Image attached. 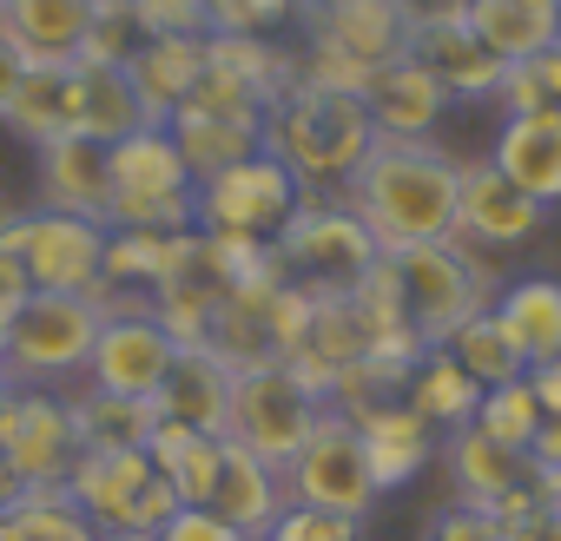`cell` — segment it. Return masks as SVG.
Wrapping results in <instances>:
<instances>
[{"mask_svg": "<svg viewBox=\"0 0 561 541\" xmlns=\"http://www.w3.org/2000/svg\"><path fill=\"white\" fill-rule=\"evenodd\" d=\"M456 179H462V165L443 146L377 133V146L364 152V165L351 172V185L337 198L364 218L377 251H410V244L456 238Z\"/></svg>", "mask_w": 561, "mask_h": 541, "instance_id": "6da1fadb", "label": "cell"}, {"mask_svg": "<svg viewBox=\"0 0 561 541\" xmlns=\"http://www.w3.org/2000/svg\"><path fill=\"white\" fill-rule=\"evenodd\" d=\"M370 146H377V119H370L364 93H344V87L298 80L285 100L264 113V152L291 165V179L305 185V198L344 192Z\"/></svg>", "mask_w": 561, "mask_h": 541, "instance_id": "7a4b0ae2", "label": "cell"}, {"mask_svg": "<svg viewBox=\"0 0 561 541\" xmlns=\"http://www.w3.org/2000/svg\"><path fill=\"white\" fill-rule=\"evenodd\" d=\"M311 47L298 54V80L364 93V80L410 54L416 14L410 0H311Z\"/></svg>", "mask_w": 561, "mask_h": 541, "instance_id": "3957f363", "label": "cell"}, {"mask_svg": "<svg viewBox=\"0 0 561 541\" xmlns=\"http://www.w3.org/2000/svg\"><path fill=\"white\" fill-rule=\"evenodd\" d=\"M100 324L106 311L93 291H27L8 331V350H0V377L21 390H60L67 377L93 364Z\"/></svg>", "mask_w": 561, "mask_h": 541, "instance_id": "277c9868", "label": "cell"}, {"mask_svg": "<svg viewBox=\"0 0 561 541\" xmlns=\"http://www.w3.org/2000/svg\"><path fill=\"white\" fill-rule=\"evenodd\" d=\"M383 257H390L403 318L423 344H443L456 324H469L476 311L495 304V270L482 257H469L462 238H436V244H410V251H383Z\"/></svg>", "mask_w": 561, "mask_h": 541, "instance_id": "5b68a950", "label": "cell"}, {"mask_svg": "<svg viewBox=\"0 0 561 541\" xmlns=\"http://www.w3.org/2000/svg\"><path fill=\"white\" fill-rule=\"evenodd\" d=\"M271 244H277L285 278H291L298 291H311V298H351L370 270H377V257H383L377 238L364 231V218H357L344 198H337V205L305 198Z\"/></svg>", "mask_w": 561, "mask_h": 541, "instance_id": "8992f818", "label": "cell"}, {"mask_svg": "<svg viewBox=\"0 0 561 541\" xmlns=\"http://www.w3.org/2000/svg\"><path fill=\"white\" fill-rule=\"evenodd\" d=\"M324 410H331V403L291 370V357L251 364V370H238V383H231V442H244V449L264 456L271 469H285V462L311 442V429H318Z\"/></svg>", "mask_w": 561, "mask_h": 541, "instance_id": "52a82bcc", "label": "cell"}, {"mask_svg": "<svg viewBox=\"0 0 561 541\" xmlns=\"http://www.w3.org/2000/svg\"><path fill=\"white\" fill-rule=\"evenodd\" d=\"M8 244L34 291H100L106 285V225L80 211H21L0 218Z\"/></svg>", "mask_w": 561, "mask_h": 541, "instance_id": "ba28073f", "label": "cell"}, {"mask_svg": "<svg viewBox=\"0 0 561 541\" xmlns=\"http://www.w3.org/2000/svg\"><path fill=\"white\" fill-rule=\"evenodd\" d=\"M93 298H100L106 324H100V344H93L87 383H100V390H113V396H159L165 370L179 364V344L159 331L152 298H139V291H113V285H100Z\"/></svg>", "mask_w": 561, "mask_h": 541, "instance_id": "9c48e42d", "label": "cell"}, {"mask_svg": "<svg viewBox=\"0 0 561 541\" xmlns=\"http://www.w3.org/2000/svg\"><path fill=\"white\" fill-rule=\"evenodd\" d=\"M305 205V185L291 179L285 159L251 152L198 179V231H231V238H277L285 218Z\"/></svg>", "mask_w": 561, "mask_h": 541, "instance_id": "30bf717a", "label": "cell"}, {"mask_svg": "<svg viewBox=\"0 0 561 541\" xmlns=\"http://www.w3.org/2000/svg\"><path fill=\"white\" fill-rule=\"evenodd\" d=\"M285 488L291 502L305 508H331V515H370L377 502V482H370V456H364V436L344 410H324L311 442L285 462Z\"/></svg>", "mask_w": 561, "mask_h": 541, "instance_id": "8fae6325", "label": "cell"}, {"mask_svg": "<svg viewBox=\"0 0 561 541\" xmlns=\"http://www.w3.org/2000/svg\"><path fill=\"white\" fill-rule=\"evenodd\" d=\"M0 456L14 462V475L27 488H60L67 469H73V456H80L73 403L60 390L0 383Z\"/></svg>", "mask_w": 561, "mask_h": 541, "instance_id": "7c38bea8", "label": "cell"}, {"mask_svg": "<svg viewBox=\"0 0 561 541\" xmlns=\"http://www.w3.org/2000/svg\"><path fill=\"white\" fill-rule=\"evenodd\" d=\"M548 205H535L515 179H502L489 159L462 165L456 179V238L462 244H482V251H508V244H528L541 231Z\"/></svg>", "mask_w": 561, "mask_h": 541, "instance_id": "4fadbf2b", "label": "cell"}, {"mask_svg": "<svg viewBox=\"0 0 561 541\" xmlns=\"http://www.w3.org/2000/svg\"><path fill=\"white\" fill-rule=\"evenodd\" d=\"M410 54L443 80L449 100H495V87H502V73H508V60L489 54L482 34L469 27V8H462V14H430V21H416Z\"/></svg>", "mask_w": 561, "mask_h": 541, "instance_id": "5bb4252c", "label": "cell"}, {"mask_svg": "<svg viewBox=\"0 0 561 541\" xmlns=\"http://www.w3.org/2000/svg\"><path fill=\"white\" fill-rule=\"evenodd\" d=\"M211 515H225L238 534H251V541H264L271 528H277V515L291 508V488H285V469H271L264 456H251L244 442H231L225 436V462H218V488H211V502H205Z\"/></svg>", "mask_w": 561, "mask_h": 541, "instance_id": "9a60e30c", "label": "cell"}, {"mask_svg": "<svg viewBox=\"0 0 561 541\" xmlns=\"http://www.w3.org/2000/svg\"><path fill=\"white\" fill-rule=\"evenodd\" d=\"M489 165L502 179H515L535 205H561V106H535V113H508L495 133Z\"/></svg>", "mask_w": 561, "mask_h": 541, "instance_id": "2e32d148", "label": "cell"}, {"mask_svg": "<svg viewBox=\"0 0 561 541\" xmlns=\"http://www.w3.org/2000/svg\"><path fill=\"white\" fill-rule=\"evenodd\" d=\"M364 106H370L383 139H430V126L449 113V93L416 54H403V60H390L364 80Z\"/></svg>", "mask_w": 561, "mask_h": 541, "instance_id": "e0dca14e", "label": "cell"}, {"mask_svg": "<svg viewBox=\"0 0 561 541\" xmlns=\"http://www.w3.org/2000/svg\"><path fill=\"white\" fill-rule=\"evenodd\" d=\"M152 475H159V462H152L146 449H80L60 488L87 508V521H93L100 534H113Z\"/></svg>", "mask_w": 561, "mask_h": 541, "instance_id": "ac0fdd59", "label": "cell"}, {"mask_svg": "<svg viewBox=\"0 0 561 541\" xmlns=\"http://www.w3.org/2000/svg\"><path fill=\"white\" fill-rule=\"evenodd\" d=\"M351 423H357V436H364V456H370V482H377V495H383V488H403V482L423 475V462H430V449H436V429H430L403 396H383V403L357 410Z\"/></svg>", "mask_w": 561, "mask_h": 541, "instance_id": "d6986e66", "label": "cell"}, {"mask_svg": "<svg viewBox=\"0 0 561 541\" xmlns=\"http://www.w3.org/2000/svg\"><path fill=\"white\" fill-rule=\"evenodd\" d=\"M41 198L47 211H80V218H106L113 198V146L67 133L54 146H41Z\"/></svg>", "mask_w": 561, "mask_h": 541, "instance_id": "ffe728a7", "label": "cell"}, {"mask_svg": "<svg viewBox=\"0 0 561 541\" xmlns=\"http://www.w3.org/2000/svg\"><path fill=\"white\" fill-rule=\"evenodd\" d=\"M231 383H238V370L218 364L211 350H179V364L165 370L152 403H159V416H172L198 436H231Z\"/></svg>", "mask_w": 561, "mask_h": 541, "instance_id": "44dd1931", "label": "cell"}, {"mask_svg": "<svg viewBox=\"0 0 561 541\" xmlns=\"http://www.w3.org/2000/svg\"><path fill=\"white\" fill-rule=\"evenodd\" d=\"M152 126L133 73L119 60H73V133L100 139V146H119L126 133Z\"/></svg>", "mask_w": 561, "mask_h": 541, "instance_id": "7402d4cb", "label": "cell"}, {"mask_svg": "<svg viewBox=\"0 0 561 541\" xmlns=\"http://www.w3.org/2000/svg\"><path fill=\"white\" fill-rule=\"evenodd\" d=\"M126 73H133L139 100H146L152 126H165L192 100V87L205 80V34H159L126 60Z\"/></svg>", "mask_w": 561, "mask_h": 541, "instance_id": "603a6c76", "label": "cell"}, {"mask_svg": "<svg viewBox=\"0 0 561 541\" xmlns=\"http://www.w3.org/2000/svg\"><path fill=\"white\" fill-rule=\"evenodd\" d=\"M198 179L165 126H139L113 146V198H192Z\"/></svg>", "mask_w": 561, "mask_h": 541, "instance_id": "cb8c5ba5", "label": "cell"}, {"mask_svg": "<svg viewBox=\"0 0 561 541\" xmlns=\"http://www.w3.org/2000/svg\"><path fill=\"white\" fill-rule=\"evenodd\" d=\"M489 311H495L502 337L515 344V357H522L528 370L561 357V278H522V285H502Z\"/></svg>", "mask_w": 561, "mask_h": 541, "instance_id": "d4e9b609", "label": "cell"}, {"mask_svg": "<svg viewBox=\"0 0 561 541\" xmlns=\"http://www.w3.org/2000/svg\"><path fill=\"white\" fill-rule=\"evenodd\" d=\"M0 119H8L27 146H54L73 133V60H34L14 87V100L0 106Z\"/></svg>", "mask_w": 561, "mask_h": 541, "instance_id": "484cf974", "label": "cell"}, {"mask_svg": "<svg viewBox=\"0 0 561 541\" xmlns=\"http://www.w3.org/2000/svg\"><path fill=\"white\" fill-rule=\"evenodd\" d=\"M443 456H449V475H456V502H469V508H489V502H502L515 482H528V456H522V449H502V442L482 436L476 423L449 429Z\"/></svg>", "mask_w": 561, "mask_h": 541, "instance_id": "4316f807", "label": "cell"}, {"mask_svg": "<svg viewBox=\"0 0 561 541\" xmlns=\"http://www.w3.org/2000/svg\"><path fill=\"white\" fill-rule=\"evenodd\" d=\"M469 27L482 34L489 54H502L515 67L561 41V8L554 0H469Z\"/></svg>", "mask_w": 561, "mask_h": 541, "instance_id": "83f0119b", "label": "cell"}, {"mask_svg": "<svg viewBox=\"0 0 561 541\" xmlns=\"http://www.w3.org/2000/svg\"><path fill=\"white\" fill-rule=\"evenodd\" d=\"M403 403L430 423V429H462V423H476V403H482V383L443 350V344H430L423 357H416V370H410V383H403Z\"/></svg>", "mask_w": 561, "mask_h": 541, "instance_id": "f1b7e54d", "label": "cell"}, {"mask_svg": "<svg viewBox=\"0 0 561 541\" xmlns=\"http://www.w3.org/2000/svg\"><path fill=\"white\" fill-rule=\"evenodd\" d=\"M192 244H198V231H106V285L152 298L192 257Z\"/></svg>", "mask_w": 561, "mask_h": 541, "instance_id": "f546056e", "label": "cell"}, {"mask_svg": "<svg viewBox=\"0 0 561 541\" xmlns=\"http://www.w3.org/2000/svg\"><path fill=\"white\" fill-rule=\"evenodd\" d=\"M73 403V429H80V449H146L152 429H159V403L152 396H113L100 383H87Z\"/></svg>", "mask_w": 561, "mask_h": 541, "instance_id": "4dcf8cb0", "label": "cell"}, {"mask_svg": "<svg viewBox=\"0 0 561 541\" xmlns=\"http://www.w3.org/2000/svg\"><path fill=\"white\" fill-rule=\"evenodd\" d=\"M8 27L27 41L34 60H73L93 34V14H100V0H8Z\"/></svg>", "mask_w": 561, "mask_h": 541, "instance_id": "1f68e13d", "label": "cell"}, {"mask_svg": "<svg viewBox=\"0 0 561 541\" xmlns=\"http://www.w3.org/2000/svg\"><path fill=\"white\" fill-rule=\"evenodd\" d=\"M165 133L179 139V152H185L192 179H205V172H218V165H231V159L264 152V126L218 119V113H198V106H179V113L165 119Z\"/></svg>", "mask_w": 561, "mask_h": 541, "instance_id": "d6a6232c", "label": "cell"}, {"mask_svg": "<svg viewBox=\"0 0 561 541\" xmlns=\"http://www.w3.org/2000/svg\"><path fill=\"white\" fill-rule=\"evenodd\" d=\"M0 521H8V541H106L67 488H27Z\"/></svg>", "mask_w": 561, "mask_h": 541, "instance_id": "836d02e7", "label": "cell"}, {"mask_svg": "<svg viewBox=\"0 0 561 541\" xmlns=\"http://www.w3.org/2000/svg\"><path fill=\"white\" fill-rule=\"evenodd\" d=\"M443 350L482 383V390H495V383H508V377H522L528 364L515 357V344L502 337V324H495V311H476L469 324H456L449 337H443Z\"/></svg>", "mask_w": 561, "mask_h": 541, "instance_id": "e575fe53", "label": "cell"}, {"mask_svg": "<svg viewBox=\"0 0 561 541\" xmlns=\"http://www.w3.org/2000/svg\"><path fill=\"white\" fill-rule=\"evenodd\" d=\"M476 429L495 436L502 449H522V456H528V442H535V429H541V403H535V390H528V370L508 377V383H495V390H482Z\"/></svg>", "mask_w": 561, "mask_h": 541, "instance_id": "d590c367", "label": "cell"}, {"mask_svg": "<svg viewBox=\"0 0 561 541\" xmlns=\"http://www.w3.org/2000/svg\"><path fill=\"white\" fill-rule=\"evenodd\" d=\"M146 47V27H139V14H133V0H100V14H93V34H87V47L73 54V60H133Z\"/></svg>", "mask_w": 561, "mask_h": 541, "instance_id": "8d00e7d4", "label": "cell"}, {"mask_svg": "<svg viewBox=\"0 0 561 541\" xmlns=\"http://www.w3.org/2000/svg\"><path fill=\"white\" fill-rule=\"evenodd\" d=\"M218 462H225V436H192V442L165 462V475L179 482L185 508H205V502H211V488H218Z\"/></svg>", "mask_w": 561, "mask_h": 541, "instance_id": "74e56055", "label": "cell"}, {"mask_svg": "<svg viewBox=\"0 0 561 541\" xmlns=\"http://www.w3.org/2000/svg\"><path fill=\"white\" fill-rule=\"evenodd\" d=\"M179 508H185V495H179V482H172V475L159 469V475H152V482L139 488V502L126 508V521H119V528H113L106 541H152V534H159V528H165V521H172Z\"/></svg>", "mask_w": 561, "mask_h": 541, "instance_id": "f35d334b", "label": "cell"}, {"mask_svg": "<svg viewBox=\"0 0 561 541\" xmlns=\"http://www.w3.org/2000/svg\"><path fill=\"white\" fill-rule=\"evenodd\" d=\"M298 14V0H205L211 34H271Z\"/></svg>", "mask_w": 561, "mask_h": 541, "instance_id": "ab89813d", "label": "cell"}, {"mask_svg": "<svg viewBox=\"0 0 561 541\" xmlns=\"http://www.w3.org/2000/svg\"><path fill=\"white\" fill-rule=\"evenodd\" d=\"M357 528H364L357 515H331V508H305V502H291L264 541H357Z\"/></svg>", "mask_w": 561, "mask_h": 541, "instance_id": "60d3db41", "label": "cell"}, {"mask_svg": "<svg viewBox=\"0 0 561 541\" xmlns=\"http://www.w3.org/2000/svg\"><path fill=\"white\" fill-rule=\"evenodd\" d=\"M133 14L146 27V41H159V34H211L205 0H133Z\"/></svg>", "mask_w": 561, "mask_h": 541, "instance_id": "b9f144b4", "label": "cell"}, {"mask_svg": "<svg viewBox=\"0 0 561 541\" xmlns=\"http://www.w3.org/2000/svg\"><path fill=\"white\" fill-rule=\"evenodd\" d=\"M430 541H508V528H502L489 508H469V502H456V508H443V515H436Z\"/></svg>", "mask_w": 561, "mask_h": 541, "instance_id": "7bdbcfd3", "label": "cell"}, {"mask_svg": "<svg viewBox=\"0 0 561 541\" xmlns=\"http://www.w3.org/2000/svg\"><path fill=\"white\" fill-rule=\"evenodd\" d=\"M152 541H251V534H238L225 515H211V508H179Z\"/></svg>", "mask_w": 561, "mask_h": 541, "instance_id": "ee69618b", "label": "cell"}, {"mask_svg": "<svg viewBox=\"0 0 561 541\" xmlns=\"http://www.w3.org/2000/svg\"><path fill=\"white\" fill-rule=\"evenodd\" d=\"M34 67V54H27V41L8 27V14H0V106L14 100V87H21V73Z\"/></svg>", "mask_w": 561, "mask_h": 541, "instance_id": "f6af8a7d", "label": "cell"}, {"mask_svg": "<svg viewBox=\"0 0 561 541\" xmlns=\"http://www.w3.org/2000/svg\"><path fill=\"white\" fill-rule=\"evenodd\" d=\"M528 73H535V87H541V106H561V41L554 47H541L535 60H522Z\"/></svg>", "mask_w": 561, "mask_h": 541, "instance_id": "bcb514c9", "label": "cell"}, {"mask_svg": "<svg viewBox=\"0 0 561 541\" xmlns=\"http://www.w3.org/2000/svg\"><path fill=\"white\" fill-rule=\"evenodd\" d=\"M508 541H561V515L541 502V508H528L522 521H508Z\"/></svg>", "mask_w": 561, "mask_h": 541, "instance_id": "7dc6e473", "label": "cell"}, {"mask_svg": "<svg viewBox=\"0 0 561 541\" xmlns=\"http://www.w3.org/2000/svg\"><path fill=\"white\" fill-rule=\"evenodd\" d=\"M528 469H561V416H541V429L528 442Z\"/></svg>", "mask_w": 561, "mask_h": 541, "instance_id": "c3c4849f", "label": "cell"}, {"mask_svg": "<svg viewBox=\"0 0 561 541\" xmlns=\"http://www.w3.org/2000/svg\"><path fill=\"white\" fill-rule=\"evenodd\" d=\"M528 390H535L541 416H561V357H554V364H535V370H528Z\"/></svg>", "mask_w": 561, "mask_h": 541, "instance_id": "681fc988", "label": "cell"}, {"mask_svg": "<svg viewBox=\"0 0 561 541\" xmlns=\"http://www.w3.org/2000/svg\"><path fill=\"white\" fill-rule=\"evenodd\" d=\"M27 270H21V257L8 251V244H0V298H14V304H27Z\"/></svg>", "mask_w": 561, "mask_h": 541, "instance_id": "f907efd6", "label": "cell"}, {"mask_svg": "<svg viewBox=\"0 0 561 541\" xmlns=\"http://www.w3.org/2000/svg\"><path fill=\"white\" fill-rule=\"evenodd\" d=\"M21 495H27V482L14 475V462H8V456H0V515H8V508H14Z\"/></svg>", "mask_w": 561, "mask_h": 541, "instance_id": "816d5d0a", "label": "cell"}, {"mask_svg": "<svg viewBox=\"0 0 561 541\" xmlns=\"http://www.w3.org/2000/svg\"><path fill=\"white\" fill-rule=\"evenodd\" d=\"M14 311H21L14 298H0V350H8V331H14Z\"/></svg>", "mask_w": 561, "mask_h": 541, "instance_id": "f5cc1de1", "label": "cell"}, {"mask_svg": "<svg viewBox=\"0 0 561 541\" xmlns=\"http://www.w3.org/2000/svg\"><path fill=\"white\" fill-rule=\"evenodd\" d=\"M0 541H8V521H0Z\"/></svg>", "mask_w": 561, "mask_h": 541, "instance_id": "db71d44e", "label": "cell"}, {"mask_svg": "<svg viewBox=\"0 0 561 541\" xmlns=\"http://www.w3.org/2000/svg\"><path fill=\"white\" fill-rule=\"evenodd\" d=\"M298 8H311V0H298Z\"/></svg>", "mask_w": 561, "mask_h": 541, "instance_id": "11a10c76", "label": "cell"}, {"mask_svg": "<svg viewBox=\"0 0 561 541\" xmlns=\"http://www.w3.org/2000/svg\"><path fill=\"white\" fill-rule=\"evenodd\" d=\"M0 8H8V0H0Z\"/></svg>", "mask_w": 561, "mask_h": 541, "instance_id": "9f6ffc18", "label": "cell"}, {"mask_svg": "<svg viewBox=\"0 0 561 541\" xmlns=\"http://www.w3.org/2000/svg\"><path fill=\"white\" fill-rule=\"evenodd\" d=\"M554 8H561V0H554Z\"/></svg>", "mask_w": 561, "mask_h": 541, "instance_id": "6f0895ef", "label": "cell"}, {"mask_svg": "<svg viewBox=\"0 0 561 541\" xmlns=\"http://www.w3.org/2000/svg\"><path fill=\"white\" fill-rule=\"evenodd\" d=\"M0 383H8V377H0Z\"/></svg>", "mask_w": 561, "mask_h": 541, "instance_id": "680465c9", "label": "cell"}]
</instances>
